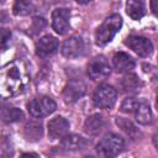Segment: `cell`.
<instances>
[{
    "mask_svg": "<svg viewBox=\"0 0 158 158\" xmlns=\"http://www.w3.org/2000/svg\"><path fill=\"white\" fill-rule=\"evenodd\" d=\"M30 81L23 64L14 60L0 68V98L7 99L21 94Z\"/></svg>",
    "mask_w": 158,
    "mask_h": 158,
    "instance_id": "1",
    "label": "cell"
},
{
    "mask_svg": "<svg viewBox=\"0 0 158 158\" xmlns=\"http://www.w3.org/2000/svg\"><path fill=\"white\" fill-rule=\"evenodd\" d=\"M122 26V19L117 14H112L105 19L95 33V42L98 46H105L112 41L115 35Z\"/></svg>",
    "mask_w": 158,
    "mask_h": 158,
    "instance_id": "2",
    "label": "cell"
},
{
    "mask_svg": "<svg viewBox=\"0 0 158 158\" xmlns=\"http://www.w3.org/2000/svg\"><path fill=\"white\" fill-rule=\"evenodd\" d=\"M123 147V138H121L118 135L109 133L96 144V152L101 158H115L122 152Z\"/></svg>",
    "mask_w": 158,
    "mask_h": 158,
    "instance_id": "3",
    "label": "cell"
},
{
    "mask_svg": "<svg viewBox=\"0 0 158 158\" xmlns=\"http://www.w3.org/2000/svg\"><path fill=\"white\" fill-rule=\"evenodd\" d=\"M116 99H117V91L114 86H111L109 84L99 85L94 93V96H93L94 104L101 109L112 107L114 104L116 102Z\"/></svg>",
    "mask_w": 158,
    "mask_h": 158,
    "instance_id": "4",
    "label": "cell"
},
{
    "mask_svg": "<svg viewBox=\"0 0 158 158\" xmlns=\"http://www.w3.org/2000/svg\"><path fill=\"white\" fill-rule=\"evenodd\" d=\"M57 105L54 100L49 96H40L33 100H31L27 105L28 112L33 117H44L54 112Z\"/></svg>",
    "mask_w": 158,
    "mask_h": 158,
    "instance_id": "5",
    "label": "cell"
},
{
    "mask_svg": "<svg viewBox=\"0 0 158 158\" xmlns=\"http://www.w3.org/2000/svg\"><path fill=\"white\" fill-rule=\"evenodd\" d=\"M111 73V67L104 56H98L90 60L88 64V75L93 80L105 79Z\"/></svg>",
    "mask_w": 158,
    "mask_h": 158,
    "instance_id": "6",
    "label": "cell"
},
{
    "mask_svg": "<svg viewBox=\"0 0 158 158\" xmlns=\"http://www.w3.org/2000/svg\"><path fill=\"white\" fill-rule=\"evenodd\" d=\"M125 44L128 46V48H131L135 53H137L141 57H147L152 53L153 46L152 42L142 36H130L126 38Z\"/></svg>",
    "mask_w": 158,
    "mask_h": 158,
    "instance_id": "7",
    "label": "cell"
},
{
    "mask_svg": "<svg viewBox=\"0 0 158 158\" xmlns=\"http://www.w3.org/2000/svg\"><path fill=\"white\" fill-rule=\"evenodd\" d=\"M70 11L65 7H59L52 12V27L58 35H64L69 30Z\"/></svg>",
    "mask_w": 158,
    "mask_h": 158,
    "instance_id": "8",
    "label": "cell"
},
{
    "mask_svg": "<svg viewBox=\"0 0 158 158\" xmlns=\"http://www.w3.org/2000/svg\"><path fill=\"white\" fill-rule=\"evenodd\" d=\"M84 52V41L79 36H72L64 41L62 46V54L65 58L74 59L83 54Z\"/></svg>",
    "mask_w": 158,
    "mask_h": 158,
    "instance_id": "9",
    "label": "cell"
},
{
    "mask_svg": "<svg viewBox=\"0 0 158 158\" xmlns=\"http://www.w3.org/2000/svg\"><path fill=\"white\" fill-rule=\"evenodd\" d=\"M85 90H86V86L81 80L73 79L65 85V88L63 90V99L68 104L75 102L85 94Z\"/></svg>",
    "mask_w": 158,
    "mask_h": 158,
    "instance_id": "10",
    "label": "cell"
},
{
    "mask_svg": "<svg viewBox=\"0 0 158 158\" xmlns=\"http://www.w3.org/2000/svg\"><path fill=\"white\" fill-rule=\"evenodd\" d=\"M47 127H48V137L51 139H58L68 135L69 122L62 116H56L48 122Z\"/></svg>",
    "mask_w": 158,
    "mask_h": 158,
    "instance_id": "11",
    "label": "cell"
},
{
    "mask_svg": "<svg viewBox=\"0 0 158 158\" xmlns=\"http://www.w3.org/2000/svg\"><path fill=\"white\" fill-rule=\"evenodd\" d=\"M36 49H37V54L41 57H48L51 54H53L57 49H58V40L51 35L43 36L38 40L37 44H36Z\"/></svg>",
    "mask_w": 158,
    "mask_h": 158,
    "instance_id": "12",
    "label": "cell"
},
{
    "mask_svg": "<svg viewBox=\"0 0 158 158\" xmlns=\"http://www.w3.org/2000/svg\"><path fill=\"white\" fill-rule=\"evenodd\" d=\"M88 144V141L79 136V135H65L62 141H60V146L64 151H80L83 148H85Z\"/></svg>",
    "mask_w": 158,
    "mask_h": 158,
    "instance_id": "13",
    "label": "cell"
},
{
    "mask_svg": "<svg viewBox=\"0 0 158 158\" xmlns=\"http://www.w3.org/2000/svg\"><path fill=\"white\" fill-rule=\"evenodd\" d=\"M112 63L118 73H130L135 68V60L123 52L116 53L112 58Z\"/></svg>",
    "mask_w": 158,
    "mask_h": 158,
    "instance_id": "14",
    "label": "cell"
},
{
    "mask_svg": "<svg viewBox=\"0 0 158 158\" xmlns=\"http://www.w3.org/2000/svg\"><path fill=\"white\" fill-rule=\"evenodd\" d=\"M23 118V112L17 109V107H12V106H7V105H0V120H2L4 122H17L21 121Z\"/></svg>",
    "mask_w": 158,
    "mask_h": 158,
    "instance_id": "15",
    "label": "cell"
},
{
    "mask_svg": "<svg viewBox=\"0 0 158 158\" xmlns=\"http://www.w3.org/2000/svg\"><path fill=\"white\" fill-rule=\"evenodd\" d=\"M104 126V118L100 114L90 115L84 122V131L89 135H96Z\"/></svg>",
    "mask_w": 158,
    "mask_h": 158,
    "instance_id": "16",
    "label": "cell"
},
{
    "mask_svg": "<svg viewBox=\"0 0 158 158\" xmlns=\"http://www.w3.org/2000/svg\"><path fill=\"white\" fill-rule=\"evenodd\" d=\"M135 115H136L137 122L141 125H148L152 122V111L149 105L146 101H141L138 104L137 109L135 110Z\"/></svg>",
    "mask_w": 158,
    "mask_h": 158,
    "instance_id": "17",
    "label": "cell"
},
{
    "mask_svg": "<svg viewBox=\"0 0 158 158\" xmlns=\"http://www.w3.org/2000/svg\"><path fill=\"white\" fill-rule=\"evenodd\" d=\"M126 12L132 20H139L144 15L143 4L137 0H130L126 2Z\"/></svg>",
    "mask_w": 158,
    "mask_h": 158,
    "instance_id": "18",
    "label": "cell"
},
{
    "mask_svg": "<svg viewBox=\"0 0 158 158\" xmlns=\"http://www.w3.org/2000/svg\"><path fill=\"white\" fill-rule=\"evenodd\" d=\"M141 81L135 74H127L121 80V88L126 93H136L139 90Z\"/></svg>",
    "mask_w": 158,
    "mask_h": 158,
    "instance_id": "19",
    "label": "cell"
},
{
    "mask_svg": "<svg viewBox=\"0 0 158 158\" xmlns=\"http://www.w3.org/2000/svg\"><path fill=\"white\" fill-rule=\"evenodd\" d=\"M116 123H117L118 127H120L126 135H128L132 139H136V138L139 136V131H138V128H137L131 121H128V120H126V118L117 117Z\"/></svg>",
    "mask_w": 158,
    "mask_h": 158,
    "instance_id": "20",
    "label": "cell"
},
{
    "mask_svg": "<svg viewBox=\"0 0 158 158\" xmlns=\"http://www.w3.org/2000/svg\"><path fill=\"white\" fill-rule=\"evenodd\" d=\"M35 6L30 1H17L14 5V14L17 16H26L33 11Z\"/></svg>",
    "mask_w": 158,
    "mask_h": 158,
    "instance_id": "21",
    "label": "cell"
},
{
    "mask_svg": "<svg viewBox=\"0 0 158 158\" xmlns=\"http://www.w3.org/2000/svg\"><path fill=\"white\" fill-rule=\"evenodd\" d=\"M25 131H26V135H27L28 139L32 138V137L37 139L42 135V125L38 123V122H35V127H33V122H31V123L28 122L25 127Z\"/></svg>",
    "mask_w": 158,
    "mask_h": 158,
    "instance_id": "22",
    "label": "cell"
},
{
    "mask_svg": "<svg viewBox=\"0 0 158 158\" xmlns=\"http://www.w3.org/2000/svg\"><path fill=\"white\" fill-rule=\"evenodd\" d=\"M139 102H141V101H138V100L135 99V98H127V99H125V100L122 101L120 110H121L122 112H125V114L135 112V110L137 109V106H138Z\"/></svg>",
    "mask_w": 158,
    "mask_h": 158,
    "instance_id": "23",
    "label": "cell"
},
{
    "mask_svg": "<svg viewBox=\"0 0 158 158\" xmlns=\"http://www.w3.org/2000/svg\"><path fill=\"white\" fill-rule=\"evenodd\" d=\"M14 153L12 146L9 142V139L4 138L0 141V158H11Z\"/></svg>",
    "mask_w": 158,
    "mask_h": 158,
    "instance_id": "24",
    "label": "cell"
},
{
    "mask_svg": "<svg viewBox=\"0 0 158 158\" xmlns=\"http://www.w3.org/2000/svg\"><path fill=\"white\" fill-rule=\"evenodd\" d=\"M11 38V32L7 28H0V49H4L7 47Z\"/></svg>",
    "mask_w": 158,
    "mask_h": 158,
    "instance_id": "25",
    "label": "cell"
},
{
    "mask_svg": "<svg viewBox=\"0 0 158 158\" xmlns=\"http://www.w3.org/2000/svg\"><path fill=\"white\" fill-rule=\"evenodd\" d=\"M20 158H41L37 153H23L20 156Z\"/></svg>",
    "mask_w": 158,
    "mask_h": 158,
    "instance_id": "26",
    "label": "cell"
},
{
    "mask_svg": "<svg viewBox=\"0 0 158 158\" xmlns=\"http://www.w3.org/2000/svg\"><path fill=\"white\" fill-rule=\"evenodd\" d=\"M85 158H93V157H85Z\"/></svg>",
    "mask_w": 158,
    "mask_h": 158,
    "instance_id": "27",
    "label": "cell"
}]
</instances>
